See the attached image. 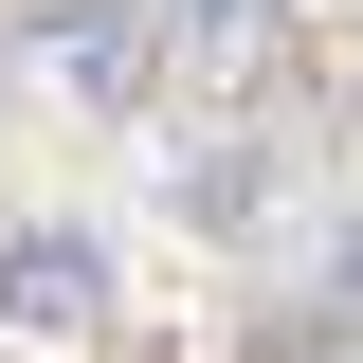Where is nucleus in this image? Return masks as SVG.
<instances>
[{
	"label": "nucleus",
	"mask_w": 363,
	"mask_h": 363,
	"mask_svg": "<svg viewBox=\"0 0 363 363\" xmlns=\"http://www.w3.org/2000/svg\"><path fill=\"white\" fill-rule=\"evenodd\" d=\"M0 309H18V327H91V309H109V255H91L73 218L0 236Z\"/></svg>",
	"instance_id": "nucleus-2"
},
{
	"label": "nucleus",
	"mask_w": 363,
	"mask_h": 363,
	"mask_svg": "<svg viewBox=\"0 0 363 363\" xmlns=\"http://www.w3.org/2000/svg\"><path fill=\"white\" fill-rule=\"evenodd\" d=\"M164 18H145V0H37V18H18V73L55 91V109H91V128H145V91H164Z\"/></svg>",
	"instance_id": "nucleus-1"
},
{
	"label": "nucleus",
	"mask_w": 363,
	"mask_h": 363,
	"mask_svg": "<svg viewBox=\"0 0 363 363\" xmlns=\"http://www.w3.org/2000/svg\"><path fill=\"white\" fill-rule=\"evenodd\" d=\"M145 18H164L182 55H218V73H236V55H272V18H291V0H145Z\"/></svg>",
	"instance_id": "nucleus-3"
}]
</instances>
